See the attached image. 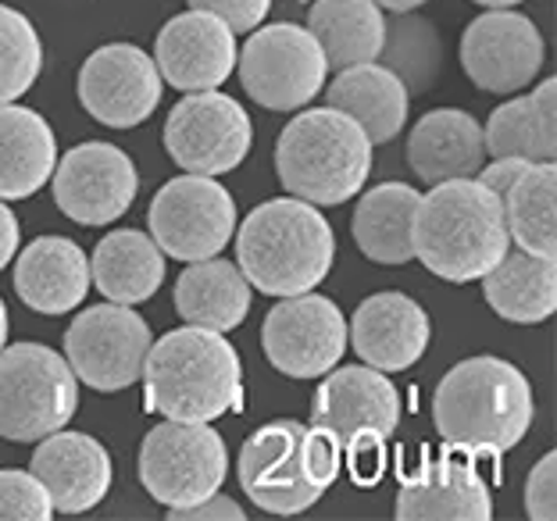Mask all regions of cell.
Wrapping results in <instances>:
<instances>
[{
  "label": "cell",
  "instance_id": "obj_26",
  "mask_svg": "<svg viewBox=\"0 0 557 521\" xmlns=\"http://www.w3.org/2000/svg\"><path fill=\"white\" fill-rule=\"evenodd\" d=\"M175 311L186 325L230 333L250 314L247 275L239 272V264L219 258V253L205 261H189L175 283Z\"/></svg>",
  "mask_w": 557,
  "mask_h": 521
},
{
  "label": "cell",
  "instance_id": "obj_15",
  "mask_svg": "<svg viewBox=\"0 0 557 521\" xmlns=\"http://www.w3.org/2000/svg\"><path fill=\"white\" fill-rule=\"evenodd\" d=\"M79 104L111 129H133L161 104L164 79L147 50L133 44L97 47L79 69Z\"/></svg>",
  "mask_w": 557,
  "mask_h": 521
},
{
  "label": "cell",
  "instance_id": "obj_32",
  "mask_svg": "<svg viewBox=\"0 0 557 521\" xmlns=\"http://www.w3.org/2000/svg\"><path fill=\"white\" fill-rule=\"evenodd\" d=\"M504 222L515 247L557 261V169L554 161L525 164L504 194Z\"/></svg>",
  "mask_w": 557,
  "mask_h": 521
},
{
  "label": "cell",
  "instance_id": "obj_8",
  "mask_svg": "<svg viewBox=\"0 0 557 521\" xmlns=\"http://www.w3.org/2000/svg\"><path fill=\"white\" fill-rule=\"evenodd\" d=\"M225 472H230L225 439L208 422L164 418L139 443V482L164 507L200 504L222 489Z\"/></svg>",
  "mask_w": 557,
  "mask_h": 521
},
{
  "label": "cell",
  "instance_id": "obj_14",
  "mask_svg": "<svg viewBox=\"0 0 557 521\" xmlns=\"http://www.w3.org/2000/svg\"><path fill=\"white\" fill-rule=\"evenodd\" d=\"M400 521H490L493 497L475 468V457L458 447H422L411 472H404L397 511Z\"/></svg>",
  "mask_w": 557,
  "mask_h": 521
},
{
  "label": "cell",
  "instance_id": "obj_31",
  "mask_svg": "<svg viewBox=\"0 0 557 521\" xmlns=\"http://www.w3.org/2000/svg\"><path fill=\"white\" fill-rule=\"evenodd\" d=\"M308 29L319 40L329 69H350L379 61L386 40V18L375 0H314Z\"/></svg>",
  "mask_w": 557,
  "mask_h": 521
},
{
  "label": "cell",
  "instance_id": "obj_23",
  "mask_svg": "<svg viewBox=\"0 0 557 521\" xmlns=\"http://www.w3.org/2000/svg\"><path fill=\"white\" fill-rule=\"evenodd\" d=\"M90 286V261L69 236H36L15 261V294L36 314L75 311Z\"/></svg>",
  "mask_w": 557,
  "mask_h": 521
},
{
  "label": "cell",
  "instance_id": "obj_38",
  "mask_svg": "<svg viewBox=\"0 0 557 521\" xmlns=\"http://www.w3.org/2000/svg\"><path fill=\"white\" fill-rule=\"evenodd\" d=\"M189 8L219 15L233 33H255L269 15L272 0H189Z\"/></svg>",
  "mask_w": 557,
  "mask_h": 521
},
{
  "label": "cell",
  "instance_id": "obj_25",
  "mask_svg": "<svg viewBox=\"0 0 557 521\" xmlns=\"http://www.w3.org/2000/svg\"><path fill=\"white\" fill-rule=\"evenodd\" d=\"M325 100H329V108L350 114L375 147V144H389L394 136H400L404 122H408L411 94H408V86L400 83L397 72L369 61V65L339 69L336 79L329 83Z\"/></svg>",
  "mask_w": 557,
  "mask_h": 521
},
{
  "label": "cell",
  "instance_id": "obj_18",
  "mask_svg": "<svg viewBox=\"0 0 557 521\" xmlns=\"http://www.w3.org/2000/svg\"><path fill=\"white\" fill-rule=\"evenodd\" d=\"M461 69L486 94L525 90L543 69L536 22L511 8H490L461 36Z\"/></svg>",
  "mask_w": 557,
  "mask_h": 521
},
{
  "label": "cell",
  "instance_id": "obj_21",
  "mask_svg": "<svg viewBox=\"0 0 557 521\" xmlns=\"http://www.w3.org/2000/svg\"><path fill=\"white\" fill-rule=\"evenodd\" d=\"M429 336H433V325H429L425 308L397 289L369 297L347 325V343L361 364L379 368L386 375L408 372L411 364L422 361Z\"/></svg>",
  "mask_w": 557,
  "mask_h": 521
},
{
  "label": "cell",
  "instance_id": "obj_27",
  "mask_svg": "<svg viewBox=\"0 0 557 521\" xmlns=\"http://www.w3.org/2000/svg\"><path fill=\"white\" fill-rule=\"evenodd\" d=\"M422 194L411 183H383L361 194L350 233L361 253L375 264L414 261V211Z\"/></svg>",
  "mask_w": 557,
  "mask_h": 521
},
{
  "label": "cell",
  "instance_id": "obj_42",
  "mask_svg": "<svg viewBox=\"0 0 557 521\" xmlns=\"http://www.w3.org/2000/svg\"><path fill=\"white\" fill-rule=\"evenodd\" d=\"M379 8H386V11H397V15H408V11L414 8H422L425 0H375Z\"/></svg>",
  "mask_w": 557,
  "mask_h": 521
},
{
  "label": "cell",
  "instance_id": "obj_30",
  "mask_svg": "<svg viewBox=\"0 0 557 521\" xmlns=\"http://www.w3.org/2000/svg\"><path fill=\"white\" fill-rule=\"evenodd\" d=\"M483 294L504 322L540 325L557 308V264L522 247H508L504 258L483 275Z\"/></svg>",
  "mask_w": 557,
  "mask_h": 521
},
{
  "label": "cell",
  "instance_id": "obj_40",
  "mask_svg": "<svg viewBox=\"0 0 557 521\" xmlns=\"http://www.w3.org/2000/svg\"><path fill=\"white\" fill-rule=\"evenodd\" d=\"M525 164H533V161H522V158H493V161L483 164V169H479L475 179L483 183L486 189H493V194L504 200V194H508L511 183L518 179V175H522Z\"/></svg>",
  "mask_w": 557,
  "mask_h": 521
},
{
  "label": "cell",
  "instance_id": "obj_24",
  "mask_svg": "<svg viewBox=\"0 0 557 521\" xmlns=\"http://www.w3.org/2000/svg\"><path fill=\"white\" fill-rule=\"evenodd\" d=\"M58 164V139L44 114L0 104V200H25L50 183Z\"/></svg>",
  "mask_w": 557,
  "mask_h": 521
},
{
  "label": "cell",
  "instance_id": "obj_1",
  "mask_svg": "<svg viewBox=\"0 0 557 521\" xmlns=\"http://www.w3.org/2000/svg\"><path fill=\"white\" fill-rule=\"evenodd\" d=\"M536 418L529 379L511 361L479 353L454 364L433 393V422L443 443L472 457H500L525 439Z\"/></svg>",
  "mask_w": 557,
  "mask_h": 521
},
{
  "label": "cell",
  "instance_id": "obj_20",
  "mask_svg": "<svg viewBox=\"0 0 557 521\" xmlns=\"http://www.w3.org/2000/svg\"><path fill=\"white\" fill-rule=\"evenodd\" d=\"M36 443L40 447L33 450L29 472L44 482L54 511L86 514L108 497L115 468H111V454L104 443L86 436V432L65 429L50 432Z\"/></svg>",
  "mask_w": 557,
  "mask_h": 521
},
{
  "label": "cell",
  "instance_id": "obj_19",
  "mask_svg": "<svg viewBox=\"0 0 557 521\" xmlns=\"http://www.w3.org/2000/svg\"><path fill=\"white\" fill-rule=\"evenodd\" d=\"M236 33L219 15L189 8L164 22L154 40L161 79L183 94L219 90L236 69Z\"/></svg>",
  "mask_w": 557,
  "mask_h": 521
},
{
  "label": "cell",
  "instance_id": "obj_6",
  "mask_svg": "<svg viewBox=\"0 0 557 521\" xmlns=\"http://www.w3.org/2000/svg\"><path fill=\"white\" fill-rule=\"evenodd\" d=\"M311 425L344 450L354 486H375L386 464V439L400 425V393L379 368H329L314 393Z\"/></svg>",
  "mask_w": 557,
  "mask_h": 521
},
{
  "label": "cell",
  "instance_id": "obj_22",
  "mask_svg": "<svg viewBox=\"0 0 557 521\" xmlns=\"http://www.w3.org/2000/svg\"><path fill=\"white\" fill-rule=\"evenodd\" d=\"M486 158L490 154L483 125L458 108L422 114L408 136V164L425 186L447 179H475Z\"/></svg>",
  "mask_w": 557,
  "mask_h": 521
},
{
  "label": "cell",
  "instance_id": "obj_17",
  "mask_svg": "<svg viewBox=\"0 0 557 521\" xmlns=\"http://www.w3.org/2000/svg\"><path fill=\"white\" fill-rule=\"evenodd\" d=\"M304 422L278 418V422L261 425L250 432L236 461V479L250 504L264 514H304L308 507L322 500V489L311 486L300 461V436Z\"/></svg>",
  "mask_w": 557,
  "mask_h": 521
},
{
  "label": "cell",
  "instance_id": "obj_9",
  "mask_svg": "<svg viewBox=\"0 0 557 521\" xmlns=\"http://www.w3.org/2000/svg\"><path fill=\"white\" fill-rule=\"evenodd\" d=\"M239 83L250 100L269 111L308 108L325 86V54L308 25L275 22L236 50Z\"/></svg>",
  "mask_w": 557,
  "mask_h": 521
},
{
  "label": "cell",
  "instance_id": "obj_28",
  "mask_svg": "<svg viewBox=\"0 0 557 521\" xmlns=\"http://www.w3.org/2000/svg\"><path fill=\"white\" fill-rule=\"evenodd\" d=\"M90 283L104 294V300L136 308L161 289L164 253L154 244V236L136 233V228H115L94 250Z\"/></svg>",
  "mask_w": 557,
  "mask_h": 521
},
{
  "label": "cell",
  "instance_id": "obj_43",
  "mask_svg": "<svg viewBox=\"0 0 557 521\" xmlns=\"http://www.w3.org/2000/svg\"><path fill=\"white\" fill-rule=\"evenodd\" d=\"M4 343H8V308L0 300V350H4Z\"/></svg>",
  "mask_w": 557,
  "mask_h": 521
},
{
  "label": "cell",
  "instance_id": "obj_3",
  "mask_svg": "<svg viewBox=\"0 0 557 521\" xmlns=\"http://www.w3.org/2000/svg\"><path fill=\"white\" fill-rule=\"evenodd\" d=\"M511 247L504 200L479 179L436 183L414 211V258L443 283H479Z\"/></svg>",
  "mask_w": 557,
  "mask_h": 521
},
{
  "label": "cell",
  "instance_id": "obj_10",
  "mask_svg": "<svg viewBox=\"0 0 557 521\" xmlns=\"http://www.w3.org/2000/svg\"><path fill=\"white\" fill-rule=\"evenodd\" d=\"M150 236L175 261H205L222 253L236 233V200L211 175H180L164 183L147 211Z\"/></svg>",
  "mask_w": 557,
  "mask_h": 521
},
{
  "label": "cell",
  "instance_id": "obj_39",
  "mask_svg": "<svg viewBox=\"0 0 557 521\" xmlns=\"http://www.w3.org/2000/svg\"><path fill=\"white\" fill-rule=\"evenodd\" d=\"M172 521H244V507H239L233 497H222L219 493H211L200 504H189V507H172L169 511Z\"/></svg>",
  "mask_w": 557,
  "mask_h": 521
},
{
  "label": "cell",
  "instance_id": "obj_37",
  "mask_svg": "<svg viewBox=\"0 0 557 521\" xmlns=\"http://www.w3.org/2000/svg\"><path fill=\"white\" fill-rule=\"evenodd\" d=\"M525 514L533 521L557 518V454H543L525 479Z\"/></svg>",
  "mask_w": 557,
  "mask_h": 521
},
{
  "label": "cell",
  "instance_id": "obj_12",
  "mask_svg": "<svg viewBox=\"0 0 557 521\" xmlns=\"http://www.w3.org/2000/svg\"><path fill=\"white\" fill-rule=\"evenodd\" d=\"M255 144V125L239 100L219 90L186 94L164 122V150L189 175H225L239 169Z\"/></svg>",
  "mask_w": 557,
  "mask_h": 521
},
{
  "label": "cell",
  "instance_id": "obj_35",
  "mask_svg": "<svg viewBox=\"0 0 557 521\" xmlns=\"http://www.w3.org/2000/svg\"><path fill=\"white\" fill-rule=\"evenodd\" d=\"M54 504L44 482L22 468H4L0 472V521H50Z\"/></svg>",
  "mask_w": 557,
  "mask_h": 521
},
{
  "label": "cell",
  "instance_id": "obj_5",
  "mask_svg": "<svg viewBox=\"0 0 557 521\" xmlns=\"http://www.w3.org/2000/svg\"><path fill=\"white\" fill-rule=\"evenodd\" d=\"M275 172L286 194L314 208L347 204L372 175V139L336 108L304 111L278 136Z\"/></svg>",
  "mask_w": 557,
  "mask_h": 521
},
{
  "label": "cell",
  "instance_id": "obj_7",
  "mask_svg": "<svg viewBox=\"0 0 557 521\" xmlns=\"http://www.w3.org/2000/svg\"><path fill=\"white\" fill-rule=\"evenodd\" d=\"M79 411V379L44 343L0 350V439L36 443L65 429Z\"/></svg>",
  "mask_w": 557,
  "mask_h": 521
},
{
  "label": "cell",
  "instance_id": "obj_4",
  "mask_svg": "<svg viewBox=\"0 0 557 521\" xmlns=\"http://www.w3.org/2000/svg\"><path fill=\"white\" fill-rule=\"evenodd\" d=\"M336 261V236L325 214L300 197L264 200L236 233V264L269 297H297L325 283Z\"/></svg>",
  "mask_w": 557,
  "mask_h": 521
},
{
  "label": "cell",
  "instance_id": "obj_16",
  "mask_svg": "<svg viewBox=\"0 0 557 521\" xmlns=\"http://www.w3.org/2000/svg\"><path fill=\"white\" fill-rule=\"evenodd\" d=\"M136 194L139 172L115 144H79L54 164V204L79 225L119 222Z\"/></svg>",
  "mask_w": 557,
  "mask_h": 521
},
{
  "label": "cell",
  "instance_id": "obj_13",
  "mask_svg": "<svg viewBox=\"0 0 557 521\" xmlns=\"http://www.w3.org/2000/svg\"><path fill=\"white\" fill-rule=\"evenodd\" d=\"M264 358L289 379H319L347 353V318L329 297H278L261 325Z\"/></svg>",
  "mask_w": 557,
  "mask_h": 521
},
{
  "label": "cell",
  "instance_id": "obj_29",
  "mask_svg": "<svg viewBox=\"0 0 557 521\" xmlns=\"http://www.w3.org/2000/svg\"><path fill=\"white\" fill-rule=\"evenodd\" d=\"M486 154L554 161L557 154V83L543 79L536 90L504 100L486 122Z\"/></svg>",
  "mask_w": 557,
  "mask_h": 521
},
{
  "label": "cell",
  "instance_id": "obj_11",
  "mask_svg": "<svg viewBox=\"0 0 557 521\" xmlns=\"http://www.w3.org/2000/svg\"><path fill=\"white\" fill-rule=\"evenodd\" d=\"M154 336L129 303H97L72 318L65 333V361L83 386L97 393L129 389L144 375Z\"/></svg>",
  "mask_w": 557,
  "mask_h": 521
},
{
  "label": "cell",
  "instance_id": "obj_41",
  "mask_svg": "<svg viewBox=\"0 0 557 521\" xmlns=\"http://www.w3.org/2000/svg\"><path fill=\"white\" fill-rule=\"evenodd\" d=\"M18 244H22L18 219H15V211H11L4 200H0V272H4L8 264H11V258L18 253Z\"/></svg>",
  "mask_w": 557,
  "mask_h": 521
},
{
  "label": "cell",
  "instance_id": "obj_34",
  "mask_svg": "<svg viewBox=\"0 0 557 521\" xmlns=\"http://www.w3.org/2000/svg\"><path fill=\"white\" fill-rule=\"evenodd\" d=\"M379 58H386V69L400 75L408 94H422L436 83L440 36L425 18H400L394 22V29H386Z\"/></svg>",
  "mask_w": 557,
  "mask_h": 521
},
{
  "label": "cell",
  "instance_id": "obj_2",
  "mask_svg": "<svg viewBox=\"0 0 557 521\" xmlns=\"http://www.w3.org/2000/svg\"><path fill=\"white\" fill-rule=\"evenodd\" d=\"M144 400L172 422H214L244 408V364L222 333L175 328L150 343L144 361Z\"/></svg>",
  "mask_w": 557,
  "mask_h": 521
},
{
  "label": "cell",
  "instance_id": "obj_36",
  "mask_svg": "<svg viewBox=\"0 0 557 521\" xmlns=\"http://www.w3.org/2000/svg\"><path fill=\"white\" fill-rule=\"evenodd\" d=\"M300 461H304V475H308L311 486H319L322 493L333 486L344 472V450L336 447V439L329 432L308 425L300 436Z\"/></svg>",
  "mask_w": 557,
  "mask_h": 521
},
{
  "label": "cell",
  "instance_id": "obj_33",
  "mask_svg": "<svg viewBox=\"0 0 557 521\" xmlns=\"http://www.w3.org/2000/svg\"><path fill=\"white\" fill-rule=\"evenodd\" d=\"M44 44L22 11L0 4V104L22 100L40 79Z\"/></svg>",
  "mask_w": 557,
  "mask_h": 521
},
{
  "label": "cell",
  "instance_id": "obj_44",
  "mask_svg": "<svg viewBox=\"0 0 557 521\" xmlns=\"http://www.w3.org/2000/svg\"><path fill=\"white\" fill-rule=\"evenodd\" d=\"M475 4H483V8H515V4H522V0H475Z\"/></svg>",
  "mask_w": 557,
  "mask_h": 521
}]
</instances>
